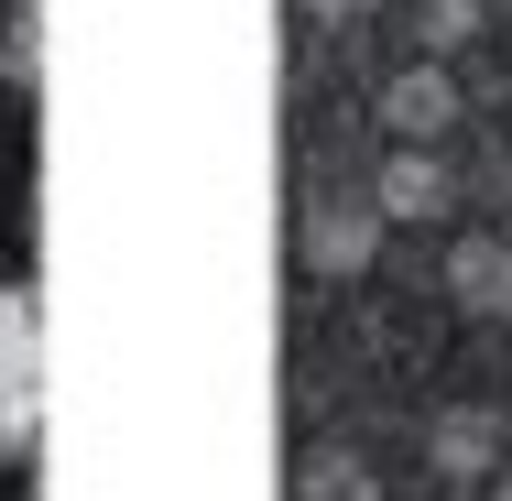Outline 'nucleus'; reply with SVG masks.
Segmentation results:
<instances>
[{
	"label": "nucleus",
	"instance_id": "obj_5",
	"mask_svg": "<svg viewBox=\"0 0 512 501\" xmlns=\"http://www.w3.org/2000/svg\"><path fill=\"white\" fill-rule=\"evenodd\" d=\"M491 414H502V458H512V403H491Z\"/></svg>",
	"mask_w": 512,
	"mask_h": 501
},
{
	"label": "nucleus",
	"instance_id": "obj_3",
	"mask_svg": "<svg viewBox=\"0 0 512 501\" xmlns=\"http://www.w3.org/2000/svg\"><path fill=\"white\" fill-rule=\"evenodd\" d=\"M295 501H382V469H371V447H349V436H316L306 458H295Z\"/></svg>",
	"mask_w": 512,
	"mask_h": 501
},
{
	"label": "nucleus",
	"instance_id": "obj_4",
	"mask_svg": "<svg viewBox=\"0 0 512 501\" xmlns=\"http://www.w3.org/2000/svg\"><path fill=\"white\" fill-rule=\"evenodd\" d=\"M480 501H512V458H502V469H491V480H480Z\"/></svg>",
	"mask_w": 512,
	"mask_h": 501
},
{
	"label": "nucleus",
	"instance_id": "obj_2",
	"mask_svg": "<svg viewBox=\"0 0 512 501\" xmlns=\"http://www.w3.org/2000/svg\"><path fill=\"white\" fill-rule=\"evenodd\" d=\"M491 469H502V414H491V403L425 414V480H436V491H480Z\"/></svg>",
	"mask_w": 512,
	"mask_h": 501
},
{
	"label": "nucleus",
	"instance_id": "obj_1",
	"mask_svg": "<svg viewBox=\"0 0 512 501\" xmlns=\"http://www.w3.org/2000/svg\"><path fill=\"white\" fill-rule=\"evenodd\" d=\"M44 436V316L22 284H0V469Z\"/></svg>",
	"mask_w": 512,
	"mask_h": 501
}]
</instances>
